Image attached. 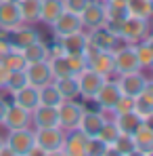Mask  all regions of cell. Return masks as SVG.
<instances>
[{
    "label": "cell",
    "mask_w": 153,
    "mask_h": 156,
    "mask_svg": "<svg viewBox=\"0 0 153 156\" xmlns=\"http://www.w3.org/2000/svg\"><path fill=\"white\" fill-rule=\"evenodd\" d=\"M36 146L44 152V156L63 154V144H65V131L61 127H44V129H34Z\"/></svg>",
    "instance_id": "obj_1"
},
{
    "label": "cell",
    "mask_w": 153,
    "mask_h": 156,
    "mask_svg": "<svg viewBox=\"0 0 153 156\" xmlns=\"http://www.w3.org/2000/svg\"><path fill=\"white\" fill-rule=\"evenodd\" d=\"M4 144L11 148V152L15 156H27L29 150L36 146V137H34V129L32 127H23V129H8L4 135Z\"/></svg>",
    "instance_id": "obj_2"
},
{
    "label": "cell",
    "mask_w": 153,
    "mask_h": 156,
    "mask_svg": "<svg viewBox=\"0 0 153 156\" xmlns=\"http://www.w3.org/2000/svg\"><path fill=\"white\" fill-rule=\"evenodd\" d=\"M147 36H151L149 19H141V17H132V15H128L126 21L120 26V38H122V42L136 44V42L145 40Z\"/></svg>",
    "instance_id": "obj_3"
},
{
    "label": "cell",
    "mask_w": 153,
    "mask_h": 156,
    "mask_svg": "<svg viewBox=\"0 0 153 156\" xmlns=\"http://www.w3.org/2000/svg\"><path fill=\"white\" fill-rule=\"evenodd\" d=\"M86 63L90 70H95L101 76H115V66H113V51H97L92 47H86L84 51Z\"/></svg>",
    "instance_id": "obj_4"
},
{
    "label": "cell",
    "mask_w": 153,
    "mask_h": 156,
    "mask_svg": "<svg viewBox=\"0 0 153 156\" xmlns=\"http://www.w3.org/2000/svg\"><path fill=\"white\" fill-rule=\"evenodd\" d=\"M86 104H80L78 99H63L57 105V118H59V127L63 131H69L78 127V120L82 116Z\"/></svg>",
    "instance_id": "obj_5"
},
{
    "label": "cell",
    "mask_w": 153,
    "mask_h": 156,
    "mask_svg": "<svg viewBox=\"0 0 153 156\" xmlns=\"http://www.w3.org/2000/svg\"><path fill=\"white\" fill-rule=\"evenodd\" d=\"M120 97H122V91H120L118 80H113V78L109 76L101 84V89L97 91V95H95V99H92V101L99 105V110H101V112L111 114L113 105L118 104V99H120Z\"/></svg>",
    "instance_id": "obj_6"
},
{
    "label": "cell",
    "mask_w": 153,
    "mask_h": 156,
    "mask_svg": "<svg viewBox=\"0 0 153 156\" xmlns=\"http://www.w3.org/2000/svg\"><path fill=\"white\" fill-rule=\"evenodd\" d=\"M76 78H78L80 97H82V101H84V104L95 99L97 91L101 89V84L105 82V80H107V76H101V74H97V72H95V70H90V68L82 70V72H80Z\"/></svg>",
    "instance_id": "obj_7"
},
{
    "label": "cell",
    "mask_w": 153,
    "mask_h": 156,
    "mask_svg": "<svg viewBox=\"0 0 153 156\" xmlns=\"http://www.w3.org/2000/svg\"><path fill=\"white\" fill-rule=\"evenodd\" d=\"M113 66H115V76L118 74H126V72H134V70H141V63L136 59L134 44L122 42L113 51Z\"/></svg>",
    "instance_id": "obj_8"
},
{
    "label": "cell",
    "mask_w": 153,
    "mask_h": 156,
    "mask_svg": "<svg viewBox=\"0 0 153 156\" xmlns=\"http://www.w3.org/2000/svg\"><path fill=\"white\" fill-rule=\"evenodd\" d=\"M86 34H88V47H92L97 51H115L122 44V38L111 34L105 26L95 27V30H86Z\"/></svg>",
    "instance_id": "obj_9"
},
{
    "label": "cell",
    "mask_w": 153,
    "mask_h": 156,
    "mask_svg": "<svg viewBox=\"0 0 153 156\" xmlns=\"http://www.w3.org/2000/svg\"><path fill=\"white\" fill-rule=\"evenodd\" d=\"M118 84H120V91L124 95L130 97H136L143 87L149 82V76L145 74V70H134V72H126V74H118Z\"/></svg>",
    "instance_id": "obj_10"
},
{
    "label": "cell",
    "mask_w": 153,
    "mask_h": 156,
    "mask_svg": "<svg viewBox=\"0 0 153 156\" xmlns=\"http://www.w3.org/2000/svg\"><path fill=\"white\" fill-rule=\"evenodd\" d=\"M48 27L52 30V36H55V38H63V36L74 34V32H78V30H84V27H82L80 15L72 13V11H63Z\"/></svg>",
    "instance_id": "obj_11"
},
{
    "label": "cell",
    "mask_w": 153,
    "mask_h": 156,
    "mask_svg": "<svg viewBox=\"0 0 153 156\" xmlns=\"http://www.w3.org/2000/svg\"><path fill=\"white\" fill-rule=\"evenodd\" d=\"M132 141H134V150L138 156H151L153 154V127L151 120H143L136 131L132 133Z\"/></svg>",
    "instance_id": "obj_12"
},
{
    "label": "cell",
    "mask_w": 153,
    "mask_h": 156,
    "mask_svg": "<svg viewBox=\"0 0 153 156\" xmlns=\"http://www.w3.org/2000/svg\"><path fill=\"white\" fill-rule=\"evenodd\" d=\"M4 129H23V127H32V112L25 110V108H21V105H17L15 101L13 104H8L6 108V114H4V118H2V122H0Z\"/></svg>",
    "instance_id": "obj_13"
},
{
    "label": "cell",
    "mask_w": 153,
    "mask_h": 156,
    "mask_svg": "<svg viewBox=\"0 0 153 156\" xmlns=\"http://www.w3.org/2000/svg\"><path fill=\"white\" fill-rule=\"evenodd\" d=\"M82 27L84 30H95L105 26V2L103 0H88L86 9L80 13Z\"/></svg>",
    "instance_id": "obj_14"
},
{
    "label": "cell",
    "mask_w": 153,
    "mask_h": 156,
    "mask_svg": "<svg viewBox=\"0 0 153 156\" xmlns=\"http://www.w3.org/2000/svg\"><path fill=\"white\" fill-rule=\"evenodd\" d=\"M57 44L63 55H84L86 47H88V34H86V30H78L74 34L57 38Z\"/></svg>",
    "instance_id": "obj_15"
},
{
    "label": "cell",
    "mask_w": 153,
    "mask_h": 156,
    "mask_svg": "<svg viewBox=\"0 0 153 156\" xmlns=\"http://www.w3.org/2000/svg\"><path fill=\"white\" fill-rule=\"evenodd\" d=\"M19 26H23V21L17 0H0V30L13 32Z\"/></svg>",
    "instance_id": "obj_16"
},
{
    "label": "cell",
    "mask_w": 153,
    "mask_h": 156,
    "mask_svg": "<svg viewBox=\"0 0 153 156\" xmlns=\"http://www.w3.org/2000/svg\"><path fill=\"white\" fill-rule=\"evenodd\" d=\"M23 72H25L27 84H32V87H36V89H40V87L52 82V72H51V66H48V59H46V61L27 63Z\"/></svg>",
    "instance_id": "obj_17"
},
{
    "label": "cell",
    "mask_w": 153,
    "mask_h": 156,
    "mask_svg": "<svg viewBox=\"0 0 153 156\" xmlns=\"http://www.w3.org/2000/svg\"><path fill=\"white\" fill-rule=\"evenodd\" d=\"M105 120H107V114H105V112L84 108V112H82V116H80V120H78V129L84 131L88 137H95V135H99V131H101V127L105 125Z\"/></svg>",
    "instance_id": "obj_18"
},
{
    "label": "cell",
    "mask_w": 153,
    "mask_h": 156,
    "mask_svg": "<svg viewBox=\"0 0 153 156\" xmlns=\"http://www.w3.org/2000/svg\"><path fill=\"white\" fill-rule=\"evenodd\" d=\"M86 144L88 135L78 127L65 131V144H63V154L67 156H86Z\"/></svg>",
    "instance_id": "obj_19"
},
{
    "label": "cell",
    "mask_w": 153,
    "mask_h": 156,
    "mask_svg": "<svg viewBox=\"0 0 153 156\" xmlns=\"http://www.w3.org/2000/svg\"><path fill=\"white\" fill-rule=\"evenodd\" d=\"M32 125H34V129L59 127L57 108H55V105H42V104H38L34 110H32Z\"/></svg>",
    "instance_id": "obj_20"
},
{
    "label": "cell",
    "mask_w": 153,
    "mask_h": 156,
    "mask_svg": "<svg viewBox=\"0 0 153 156\" xmlns=\"http://www.w3.org/2000/svg\"><path fill=\"white\" fill-rule=\"evenodd\" d=\"M8 40H11V44H13V49H25L27 44H32V42H36V40H42V36L36 32V27L34 26H19L17 30H13V32H8Z\"/></svg>",
    "instance_id": "obj_21"
},
{
    "label": "cell",
    "mask_w": 153,
    "mask_h": 156,
    "mask_svg": "<svg viewBox=\"0 0 153 156\" xmlns=\"http://www.w3.org/2000/svg\"><path fill=\"white\" fill-rule=\"evenodd\" d=\"M113 122H115V127L120 129V133H126V135H132L136 127L143 122V118L132 110V112H126V114H111L109 116Z\"/></svg>",
    "instance_id": "obj_22"
},
{
    "label": "cell",
    "mask_w": 153,
    "mask_h": 156,
    "mask_svg": "<svg viewBox=\"0 0 153 156\" xmlns=\"http://www.w3.org/2000/svg\"><path fill=\"white\" fill-rule=\"evenodd\" d=\"M63 11V0H40V21L44 26H51Z\"/></svg>",
    "instance_id": "obj_23"
},
{
    "label": "cell",
    "mask_w": 153,
    "mask_h": 156,
    "mask_svg": "<svg viewBox=\"0 0 153 156\" xmlns=\"http://www.w3.org/2000/svg\"><path fill=\"white\" fill-rule=\"evenodd\" d=\"M23 57H25L27 63H34V61H46L51 57V47L44 42V40H36L32 44H27L25 49H21Z\"/></svg>",
    "instance_id": "obj_24"
},
{
    "label": "cell",
    "mask_w": 153,
    "mask_h": 156,
    "mask_svg": "<svg viewBox=\"0 0 153 156\" xmlns=\"http://www.w3.org/2000/svg\"><path fill=\"white\" fill-rule=\"evenodd\" d=\"M13 101L32 112L36 105L40 104V99H38V89L32 87V84H25L23 89H19L17 93H13Z\"/></svg>",
    "instance_id": "obj_25"
},
{
    "label": "cell",
    "mask_w": 153,
    "mask_h": 156,
    "mask_svg": "<svg viewBox=\"0 0 153 156\" xmlns=\"http://www.w3.org/2000/svg\"><path fill=\"white\" fill-rule=\"evenodd\" d=\"M21 21L25 26H34L40 21V0H17Z\"/></svg>",
    "instance_id": "obj_26"
},
{
    "label": "cell",
    "mask_w": 153,
    "mask_h": 156,
    "mask_svg": "<svg viewBox=\"0 0 153 156\" xmlns=\"http://www.w3.org/2000/svg\"><path fill=\"white\" fill-rule=\"evenodd\" d=\"M0 66H2L6 72H21V70H25L27 61H25L23 53L19 51V49H11L6 55L0 57Z\"/></svg>",
    "instance_id": "obj_27"
},
{
    "label": "cell",
    "mask_w": 153,
    "mask_h": 156,
    "mask_svg": "<svg viewBox=\"0 0 153 156\" xmlns=\"http://www.w3.org/2000/svg\"><path fill=\"white\" fill-rule=\"evenodd\" d=\"M136 51V59L141 63V70H151L153 68V44H151V36H147L145 40L134 44Z\"/></svg>",
    "instance_id": "obj_28"
},
{
    "label": "cell",
    "mask_w": 153,
    "mask_h": 156,
    "mask_svg": "<svg viewBox=\"0 0 153 156\" xmlns=\"http://www.w3.org/2000/svg\"><path fill=\"white\" fill-rule=\"evenodd\" d=\"M55 87L59 89L63 99H78L80 89H78V78L76 76H65V78H55Z\"/></svg>",
    "instance_id": "obj_29"
},
{
    "label": "cell",
    "mask_w": 153,
    "mask_h": 156,
    "mask_svg": "<svg viewBox=\"0 0 153 156\" xmlns=\"http://www.w3.org/2000/svg\"><path fill=\"white\" fill-rule=\"evenodd\" d=\"M48 66H51V72H52V80H55V78L74 76L72 70H69L67 57H65L63 53H51V57H48Z\"/></svg>",
    "instance_id": "obj_30"
},
{
    "label": "cell",
    "mask_w": 153,
    "mask_h": 156,
    "mask_svg": "<svg viewBox=\"0 0 153 156\" xmlns=\"http://www.w3.org/2000/svg\"><path fill=\"white\" fill-rule=\"evenodd\" d=\"M105 2V0H103ZM130 15L126 9V4H111V2H105V23H115V26H122L126 21V17Z\"/></svg>",
    "instance_id": "obj_31"
},
{
    "label": "cell",
    "mask_w": 153,
    "mask_h": 156,
    "mask_svg": "<svg viewBox=\"0 0 153 156\" xmlns=\"http://www.w3.org/2000/svg\"><path fill=\"white\" fill-rule=\"evenodd\" d=\"M107 154H118V156H134L136 150H134V141H132V135H126V133H120V137L115 139V144L109 148Z\"/></svg>",
    "instance_id": "obj_32"
},
{
    "label": "cell",
    "mask_w": 153,
    "mask_h": 156,
    "mask_svg": "<svg viewBox=\"0 0 153 156\" xmlns=\"http://www.w3.org/2000/svg\"><path fill=\"white\" fill-rule=\"evenodd\" d=\"M126 9L132 17H141V19H151L153 13V0H128Z\"/></svg>",
    "instance_id": "obj_33"
},
{
    "label": "cell",
    "mask_w": 153,
    "mask_h": 156,
    "mask_svg": "<svg viewBox=\"0 0 153 156\" xmlns=\"http://www.w3.org/2000/svg\"><path fill=\"white\" fill-rule=\"evenodd\" d=\"M38 99H40L42 105H55V108L63 101V97H61L59 89L55 87V82H48V84L38 89Z\"/></svg>",
    "instance_id": "obj_34"
},
{
    "label": "cell",
    "mask_w": 153,
    "mask_h": 156,
    "mask_svg": "<svg viewBox=\"0 0 153 156\" xmlns=\"http://www.w3.org/2000/svg\"><path fill=\"white\" fill-rule=\"evenodd\" d=\"M97 137H101L103 141H105V144L111 148V146L115 144V139L120 137V129L115 127V122H113L111 118H107V120H105V125L101 127V131H99V135H97Z\"/></svg>",
    "instance_id": "obj_35"
},
{
    "label": "cell",
    "mask_w": 153,
    "mask_h": 156,
    "mask_svg": "<svg viewBox=\"0 0 153 156\" xmlns=\"http://www.w3.org/2000/svg\"><path fill=\"white\" fill-rule=\"evenodd\" d=\"M27 84V78H25V72L21 70V72H8V76H6V82H4V89L13 95V93H17L19 89H23Z\"/></svg>",
    "instance_id": "obj_36"
},
{
    "label": "cell",
    "mask_w": 153,
    "mask_h": 156,
    "mask_svg": "<svg viewBox=\"0 0 153 156\" xmlns=\"http://www.w3.org/2000/svg\"><path fill=\"white\" fill-rule=\"evenodd\" d=\"M109 152V146L103 141L101 137H88V144H86V156H105Z\"/></svg>",
    "instance_id": "obj_37"
},
{
    "label": "cell",
    "mask_w": 153,
    "mask_h": 156,
    "mask_svg": "<svg viewBox=\"0 0 153 156\" xmlns=\"http://www.w3.org/2000/svg\"><path fill=\"white\" fill-rule=\"evenodd\" d=\"M132 110H134V97L122 93V97L118 99V104L113 105L111 114H126V112H132ZM111 114H109V116H111Z\"/></svg>",
    "instance_id": "obj_38"
},
{
    "label": "cell",
    "mask_w": 153,
    "mask_h": 156,
    "mask_svg": "<svg viewBox=\"0 0 153 156\" xmlns=\"http://www.w3.org/2000/svg\"><path fill=\"white\" fill-rule=\"evenodd\" d=\"M67 57V63H69V70H72V74L78 76L82 70H86L88 68V63H86V57L84 55H65Z\"/></svg>",
    "instance_id": "obj_39"
},
{
    "label": "cell",
    "mask_w": 153,
    "mask_h": 156,
    "mask_svg": "<svg viewBox=\"0 0 153 156\" xmlns=\"http://www.w3.org/2000/svg\"><path fill=\"white\" fill-rule=\"evenodd\" d=\"M86 4H88V0H63L65 11H72V13H76V15H80V13L86 9Z\"/></svg>",
    "instance_id": "obj_40"
},
{
    "label": "cell",
    "mask_w": 153,
    "mask_h": 156,
    "mask_svg": "<svg viewBox=\"0 0 153 156\" xmlns=\"http://www.w3.org/2000/svg\"><path fill=\"white\" fill-rule=\"evenodd\" d=\"M6 108H8V101L0 95V122H2V118H4V114H6Z\"/></svg>",
    "instance_id": "obj_41"
},
{
    "label": "cell",
    "mask_w": 153,
    "mask_h": 156,
    "mask_svg": "<svg viewBox=\"0 0 153 156\" xmlns=\"http://www.w3.org/2000/svg\"><path fill=\"white\" fill-rule=\"evenodd\" d=\"M6 76H8V72H6V70H4V68L0 66V91L4 89V82H6Z\"/></svg>",
    "instance_id": "obj_42"
},
{
    "label": "cell",
    "mask_w": 153,
    "mask_h": 156,
    "mask_svg": "<svg viewBox=\"0 0 153 156\" xmlns=\"http://www.w3.org/2000/svg\"><path fill=\"white\" fill-rule=\"evenodd\" d=\"M105 2H111V4H126L128 0H105Z\"/></svg>",
    "instance_id": "obj_43"
},
{
    "label": "cell",
    "mask_w": 153,
    "mask_h": 156,
    "mask_svg": "<svg viewBox=\"0 0 153 156\" xmlns=\"http://www.w3.org/2000/svg\"><path fill=\"white\" fill-rule=\"evenodd\" d=\"M2 144H4V137H2V133H0V146H2Z\"/></svg>",
    "instance_id": "obj_44"
}]
</instances>
